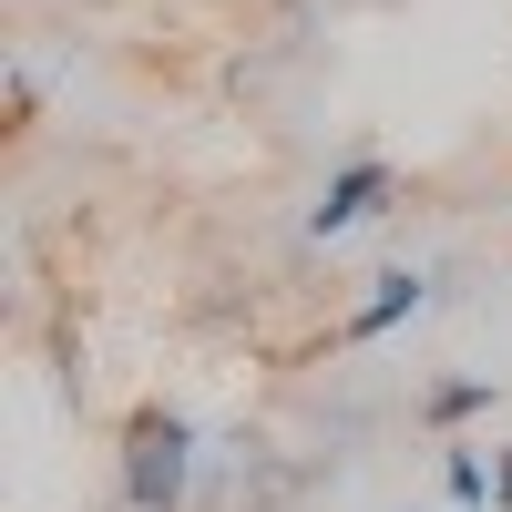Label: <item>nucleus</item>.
<instances>
[{"mask_svg": "<svg viewBox=\"0 0 512 512\" xmlns=\"http://www.w3.org/2000/svg\"><path fill=\"white\" fill-rule=\"evenodd\" d=\"M420 308H431V277H420V267H379V277H369V297L349 308V328H338V338H349V349H369V338L410 328Z\"/></svg>", "mask_w": 512, "mask_h": 512, "instance_id": "obj_3", "label": "nucleus"}, {"mask_svg": "<svg viewBox=\"0 0 512 512\" xmlns=\"http://www.w3.org/2000/svg\"><path fill=\"white\" fill-rule=\"evenodd\" d=\"M492 410V379H431L420 390V431H461V420Z\"/></svg>", "mask_w": 512, "mask_h": 512, "instance_id": "obj_5", "label": "nucleus"}, {"mask_svg": "<svg viewBox=\"0 0 512 512\" xmlns=\"http://www.w3.org/2000/svg\"><path fill=\"white\" fill-rule=\"evenodd\" d=\"M195 461H205L195 410L144 400L134 420H123V512H185L195 502Z\"/></svg>", "mask_w": 512, "mask_h": 512, "instance_id": "obj_1", "label": "nucleus"}, {"mask_svg": "<svg viewBox=\"0 0 512 512\" xmlns=\"http://www.w3.org/2000/svg\"><path fill=\"white\" fill-rule=\"evenodd\" d=\"M441 502L451 512H492V461L472 441H441Z\"/></svg>", "mask_w": 512, "mask_h": 512, "instance_id": "obj_4", "label": "nucleus"}, {"mask_svg": "<svg viewBox=\"0 0 512 512\" xmlns=\"http://www.w3.org/2000/svg\"><path fill=\"white\" fill-rule=\"evenodd\" d=\"M390 195H400V175L379 154H359V164H338V175L318 185V205H308V246H338L349 226H369V216H390Z\"/></svg>", "mask_w": 512, "mask_h": 512, "instance_id": "obj_2", "label": "nucleus"}, {"mask_svg": "<svg viewBox=\"0 0 512 512\" xmlns=\"http://www.w3.org/2000/svg\"><path fill=\"white\" fill-rule=\"evenodd\" d=\"M410 512H431V502H410Z\"/></svg>", "mask_w": 512, "mask_h": 512, "instance_id": "obj_6", "label": "nucleus"}]
</instances>
